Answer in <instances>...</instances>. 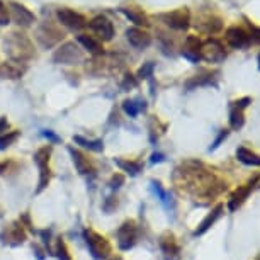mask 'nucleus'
Returning <instances> with one entry per match:
<instances>
[{"mask_svg":"<svg viewBox=\"0 0 260 260\" xmlns=\"http://www.w3.org/2000/svg\"><path fill=\"white\" fill-rule=\"evenodd\" d=\"M3 46H5V53L12 62L24 63L34 56V44L22 33H10L3 39Z\"/></svg>","mask_w":260,"mask_h":260,"instance_id":"obj_1","label":"nucleus"},{"mask_svg":"<svg viewBox=\"0 0 260 260\" xmlns=\"http://www.w3.org/2000/svg\"><path fill=\"white\" fill-rule=\"evenodd\" d=\"M53 62L60 65H78L84 62V51L78 48L77 43H65L55 51Z\"/></svg>","mask_w":260,"mask_h":260,"instance_id":"obj_2","label":"nucleus"},{"mask_svg":"<svg viewBox=\"0 0 260 260\" xmlns=\"http://www.w3.org/2000/svg\"><path fill=\"white\" fill-rule=\"evenodd\" d=\"M84 237H85V241H87V247H88V250H90L92 257L97 260L109 257V254H111V245H109V241L106 240L102 235L95 233L94 230H85Z\"/></svg>","mask_w":260,"mask_h":260,"instance_id":"obj_3","label":"nucleus"},{"mask_svg":"<svg viewBox=\"0 0 260 260\" xmlns=\"http://www.w3.org/2000/svg\"><path fill=\"white\" fill-rule=\"evenodd\" d=\"M49 155H51V150L49 147L39 148L34 153V162H36L38 169H39V182H38V191L41 192L48 187L49 179H51V170H49Z\"/></svg>","mask_w":260,"mask_h":260,"instance_id":"obj_4","label":"nucleus"},{"mask_svg":"<svg viewBox=\"0 0 260 260\" xmlns=\"http://www.w3.org/2000/svg\"><path fill=\"white\" fill-rule=\"evenodd\" d=\"M199 55H201V60L209 63H221L226 58L223 44L219 41H216V39H208V41L202 43Z\"/></svg>","mask_w":260,"mask_h":260,"instance_id":"obj_5","label":"nucleus"},{"mask_svg":"<svg viewBox=\"0 0 260 260\" xmlns=\"http://www.w3.org/2000/svg\"><path fill=\"white\" fill-rule=\"evenodd\" d=\"M56 19L72 31H80L87 26V19L82 14L75 12L72 9H66V7H62V9L56 10Z\"/></svg>","mask_w":260,"mask_h":260,"instance_id":"obj_6","label":"nucleus"},{"mask_svg":"<svg viewBox=\"0 0 260 260\" xmlns=\"http://www.w3.org/2000/svg\"><path fill=\"white\" fill-rule=\"evenodd\" d=\"M138 240V228L134 221H126L119 226L117 230V245L121 250H130L134 247Z\"/></svg>","mask_w":260,"mask_h":260,"instance_id":"obj_7","label":"nucleus"},{"mask_svg":"<svg viewBox=\"0 0 260 260\" xmlns=\"http://www.w3.org/2000/svg\"><path fill=\"white\" fill-rule=\"evenodd\" d=\"M162 21L169 27H172V29L186 31L189 27V24H191V14H189V10L184 7V9H177V10H172V12L163 14Z\"/></svg>","mask_w":260,"mask_h":260,"instance_id":"obj_8","label":"nucleus"},{"mask_svg":"<svg viewBox=\"0 0 260 260\" xmlns=\"http://www.w3.org/2000/svg\"><path fill=\"white\" fill-rule=\"evenodd\" d=\"M9 7H10L9 9L10 17H12V21L17 24V26H21V27L33 26V22L36 21V17H34V14L31 12L29 9H26L22 3H17V2H10Z\"/></svg>","mask_w":260,"mask_h":260,"instance_id":"obj_9","label":"nucleus"},{"mask_svg":"<svg viewBox=\"0 0 260 260\" xmlns=\"http://www.w3.org/2000/svg\"><path fill=\"white\" fill-rule=\"evenodd\" d=\"M62 38H63V34L60 33L53 24H48V22L43 24V26L38 29V34H36L38 43L43 46V48H51V46H55L58 41H62Z\"/></svg>","mask_w":260,"mask_h":260,"instance_id":"obj_10","label":"nucleus"},{"mask_svg":"<svg viewBox=\"0 0 260 260\" xmlns=\"http://www.w3.org/2000/svg\"><path fill=\"white\" fill-rule=\"evenodd\" d=\"M88 26L94 31V34H97V38L101 39V41H111L114 38V26L108 17H104V16L94 17Z\"/></svg>","mask_w":260,"mask_h":260,"instance_id":"obj_11","label":"nucleus"},{"mask_svg":"<svg viewBox=\"0 0 260 260\" xmlns=\"http://www.w3.org/2000/svg\"><path fill=\"white\" fill-rule=\"evenodd\" d=\"M226 43L233 49H243L250 44V36L241 27H230L226 29Z\"/></svg>","mask_w":260,"mask_h":260,"instance_id":"obj_12","label":"nucleus"},{"mask_svg":"<svg viewBox=\"0 0 260 260\" xmlns=\"http://www.w3.org/2000/svg\"><path fill=\"white\" fill-rule=\"evenodd\" d=\"M0 238L3 240V243L16 247V245H21L24 240H26V233H24V230H22V224L19 226V223H14L3 230V233L0 235Z\"/></svg>","mask_w":260,"mask_h":260,"instance_id":"obj_13","label":"nucleus"},{"mask_svg":"<svg viewBox=\"0 0 260 260\" xmlns=\"http://www.w3.org/2000/svg\"><path fill=\"white\" fill-rule=\"evenodd\" d=\"M126 38H128V41H130V44L134 46L136 49L148 48L150 43H152L150 34L147 33V31L140 29V27H130V29L126 31Z\"/></svg>","mask_w":260,"mask_h":260,"instance_id":"obj_14","label":"nucleus"},{"mask_svg":"<svg viewBox=\"0 0 260 260\" xmlns=\"http://www.w3.org/2000/svg\"><path fill=\"white\" fill-rule=\"evenodd\" d=\"M24 72H26V68H24L21 63L12 62V60H9V62H5V63H2V65H0V78L16 80V78L22 77Z\"/></svg>","mask_w":260,"mask_h":260,"instance_id":"obj_15","label":"nucleus"},{"mask_svg":"<svg viewBox=\"0 0 260 260\" xmlns=\"http://www.w3.org/2000/svg\"><path fill=\"white\" fill-rule=\"evenodd\" d=\"M77 41H78V44L84 46V49H87L90 55H102V53H104L102 43L99 41V39L87 36V34H80V36L77 38Z\"/></svg>","mask_w":260,"mask_h":260,"instance_id":"obj_16","label":"nucleus"},{"mask_svg":"<svg viewBox=\"0 0 260 260\" xmlns=\"http://www.w3.org/2000/svg\"><path fill=\"white\" fill-rule=\"evenodd\" d=\"M221 213H223V206H221V204H219V206H216V208L213 209V211L209 213V215L206 216L204 219H202L201 224H199V228H197V230L194 231V235H195V237H199V235H204L206 231H208L209 228H211L213 224L216 223V219H218L219 216H221Z\"/></svg>","mask_w":260,"mask_h":260,"instance_id":"obj_17","label":"nucleus"},{"mask_svg":"<svg viewBox=\"0 0 260 260\" xmlns=\"http://www.w3.org/2000/svg\"><path fill=\"white\" fill-rule=\"evenodd\" d=\"M252 184L254 182H250V184H247L245 187H240L237 192H235L233 195H231V199H230V204H228V208H230V211H235L237 208H240L241 204L245 202V199L248 197V194H250V191H252Z\"/></svg>","mask_w":260,"mask_h":260,"instance_id":"obj_18","label":"nucleus"},{"mask_svg":"<svg viewBox=\"0 0 260 260\" xmlns=\"http://www.w3.org/2000/svg\"><path fill=\"white\" fill-rule=\"evenodd\" d=\"M237 156L238 160H240L241 163H245V165H250V167H260V156L257 153L250 152V150L240 147L237 150Z\"/></svg>","mask_w":260,"mask_h":260,"instance_id":"obj_19","label":"nucleus"},{"mask_svg":"<svg viewBox=\"0 0 260 260\" xmlns=\"http://www.w3.org/2000/svg\"><path fill=\"white\" fill-rule=\"evenodd\" d=\"M121 14H124V16L128 17V19L131 21V22H134L136 26H150L148 22V17L145 16L141 10L138 9H126V7H123V9H119Z\"/></svg>","mask_w":260,"mask_h":260,"instance_id":"obj_20","label":"nucleus"},{"mask_svg":"<svg viewBox=\"0 0 260 260\" xmlns=\"http://www.w3.org/2000/svg\"><path fill=\"white\" fill-rule=\"evenodd\" d=\"M70 155H72V160H73V163H75V169L78 170V173H82V175H85V173L92 172L90 163H88L87 160H85V156L82 155L80 152H77V150L70 148Z\"/></svg>","mask_w":260,"mask_h":260,"instance_id":"obj_21","label":"nucleus"},{"mask_svg":"<svg viewBox=\"0 0 260 260\" xmlns=\"http://www.w3.org/2000/svg\"><path fill=\"white\" fill-rule=\"evenodd\" d=\"M245 124V116H243V109L237 108L235 104H231V111H230V126L231 130H241Z\"/></svg>","mask_w":260,"mask_h":260,"instance_id":"obj_22","label":"nucleus"},{"mask_svg":"<svg viewBox=\"0 0 260 260\" xmlns=\"http://www.w3.org/2000/svg\"><path fill=\"white\" fill-rule=\"evenodd\" d=\"M116 165L121 167V169L124 170V172H128L130 175H138V173L141 172V169H143V165L138 162H126V160H121V158H116Z\"/></svg>","mask_w":260,"mask_h":260,"instance_id":"obj_23","label":"nucleus"},{"mask_svg":"<svg viewBox=\"0 0 260 260\" xmlns=\"http://www.w3.org/2000/svg\"><path fill=\"white\" fill-rule=\"evenodd\" d=\"M73 141L78 145H82L84 148L92 150V152H102V150H104L102 140H85V138H82V136H73Z\"/></svg>","mask_w":260,"mask_h":260,"instance_id":"obj_24","label":"nucleus"},{"mask_svg":"<svg viewBox=\"0 0 260 260\" xmlns=\"http://www.w3.org/2000/svg\"><path fill=\"white\" fill-rule=\"evenodd\" d=\"M199 27H201L204 33L215 34V33H218V31H221L223 24H221V19H218V17H211V19H206V22L199 24Z\"/></svg>","mask_w":260,"mask_h":260,"instance_id":"obj_25","label":"nucleus"},{"mask_svg":"<svg viewBox=\"0 0 260 260\" xmlns=\"http://www.w3.org/2000/svg\"><path fill=\"white\" fill-rule=\"evenodd\" d=\"M162 250H163V254H165V259L167 260H172L177 255V252H179V247L173 243L172 237H170V238H165V240H162Z\"/></svg>","mask_w":260,"mask_h":260,"instance_id":"obj_26","label":"nucleus"},{"mask_svg":"<svg viewBox=\"0 0 260 260\" xmlns=\"http://www.w3.org/2000/svg\"><path fill=\"white\" fill-rule=\"evenodd\" d=\"M123 109L126 114H130L131 117H134V116H138V112H140L141 109H145V104L141 106V102H136V101H124Z\"/></svg>","mask_w":260,"mask_h":260,"instance_id":"obj_27","label":"nucleus"},{"mask_svg":"<svg viewBox=\"0 0 260 260\" xmlns=\"http://www.w3.org/2000/svg\"><path fill=\"white\" fill-rule=\"evenodd\" d=\"M17 136H19V133H17V131H14V133H9V134H3V136H0V150H5L7 147H10V145H12L14 141L17 140Z\"/></svg>","mask_w":260,"mask_h":260,"instance_id":"obj_28","label":"nucleus"},{"mask_svg":"<svg viewBox=\"0 0 260 260\" xmlns=\"http://www.w3.org/2000/svg\"><path fill=\"white\" fill-rule=\"evenodd\" d=\"M56 255H58L60 260H72L68 250H66V247H65V243H63L62 240L58 241V247H56Z\"/></svg>","mask_w":260,"mask_h":260,"instance_id":"obj_29","label":"nucleus"},{"mask_svg":"<svg viewBox=\"0 0 260 260\" xmlns=\"http://www.w3.org/2000/svg\"><path fill=\"white\" fill-rule=\"evenodd\" d=\"M9 22H10L9 9L3 5V2H0V26H7Z\"/></svg>","mask_w":260,"mask_h":260,"instance_id":"obj_30","label":"nucleus"},{"mask_svg":"<svg viewBox=\"0 0 260 260\" xmlns=\"http://www.w3.org/2000/svg\"><path fill=\"white\" fill-rule=\"evenodd\" d=\"M152 189H153V192H155V194H158V197H160V201H162V202L169 201V194L163 191L162 186H160L158 182H152Z\"/></svg>","mask_w":260,"mask_h":260,"instance_id":"obj_31","label":"nucleus"},{"mask_svg":"<svg viewBox=\"0 0 260 260\" xmlns=\"http://www.w3.org/2000/svg\"><path fill=\"white\" fill-rule=\"evenodd\" d=\"M136 84H138V82L134 80L133 75H126V77H124V82L121 84V88H123V90H128V88L136 87Z\"/></svg>","mask_w":260,"mask_h":260,"instance_id":"obj_32","label":"nucleus"},{"mask_svg":"<svg viewBox=\"0 0 260 260\" xmlns=\"http://www.w3.org/2000/svg\"><path fill=\"white\" fill-rule=\"evenodd\" d=\"M182 56H184V58H187L189 62H192V63H197L199 60H201L199 53H194V51H191V49H184V51H182Z\"/></svg>","mask_w":260,"mask_h":260,"instance_id":"obj_33","label":"nucleus"},{"mask_svg":"<svg viewBox=\"0 0 260 260\" xmlns=\"http://www.w3.org/2000/svg\"><path fill=\"white\" fill-rule=\"evenodd\" d=\"M250 31H252V34H248V36H250V41H254V43H257V44H260V27L252 26V22H250Z\"/></svg>","mask_w":260,"mask_h":260,"instance_id":"obj_34","label":"nucleus"},{"mask_svg":"<svg viewBox=\"0 0 260 260\" xmlns=\"http://www.w3.org/2000/svg\"><path fill=\"white\" fill-rule=\"evenodd\" d=\"M152 72H153V63H147V65L140 70L138 75H140V78H148L150 75H152Z\"/></svg>","mask_w":260,"mask_h":260,"instance_id":"obj_35","label":"nucleus"},{"mask_svg":"<svg viewBox=\"0 0 260 260\" xmlns=\"http://www.w3.org/2000/svg\"><path fill=\"white\" fill-rule=\"evenodd\" d=\"M123 182H124V177L121 173H117V175H114L111 179V189H119Z\"/></svg>","mask_w":260,"mask_h":260,"instance_id":"obj_36","label":"nucleus"},{"mask_svg":"<svg viewBox=\"0 0 260 260\" xmlns=\"http://www.w3.org/2000/svg\"><path fill=\"white\" fill-rule=\"evenodd\" d=\"M43 136L48 138L49 141H55V143H58V141H60V136H56L53 131H43Z\"/></svg>","mask_w":260,"mask_h":260,"instance_id":"obj_37","label":"nucleus"},{"mask_svg":"<svg viewBox=\"0 0 260 260\" xmlns=\"http://www.w3.org/2000/svg\"><path fill=\"white\" fill-rule=\"evenodd\" d=\"M226 136H228V131H223V133L219 134V138H218V140L215 141V145H213V147H211V150H216V148H218V147H219V143H221V141H223Z\"/></svg>","mask_w":260,"mask_h":260,"instance_id":"obj_38","label":"nucleus"},{"mask_svg":"<svg viewBox=\"0 0 260 260\" xmlns=\"http://www.w3.org/2000/svg\"><path fill=\"white\" fill-rule=\"evenodd\" d=\"M9 128V123H7L5 117H0V133H3V131Z\"/></svg>","mask_w":260,"mask_h":260,"instance_id":"obj_39","label":"nucleus"},{"mask_svg":"<svg viewBox=\"0 0 260 260\" xmlns=\"http://www.w3.org/2000/svg\"><path fill=\"white\" fill-rule=\"evenodd\" d=\"M158 162H163V155H160V153H153L152 163H158Z\"/></svg>","mask_w":260,"mask_h":260,"instance_id":"obj_40","label":"nucleus"},{"mask_svg":"<svg viewBox=\"0 0 260 260\" xmlns=\"http://www.w3.org/2000/svg\"><path fill=\"white\" fill-rule=\"evenodd\" d=\"M5 169H7V163H5V162H3V163H0V173H2Z\"/></svg>","mask_w":260,"mask_h":260,"instance_id":"obj_41","label":"nucleus"},{"mask_svg":"<svg viewBox=\"0 0 260 260\" xmlns=\"http://www.w3.org/2000/svg\"><path fill=\"white\" fill-rule=\"evenodd\" d=\"M259 68H260V55H259Z\"/></svg>","mask_w":260,"mask_h":260,"instance_id":"obj_42","label":"nucleus"},{"mask_svg":"<svg viewBox=\"0 0 260 260\" xmlns=\"http://www.w3.org/2000/svg\"><path fill=\"white\" fill-rule=\"evenodd\" d=\"M257 260H260V257H259V259H257Z\"/></svg>","mask_w":260,"mask_h":260,"instance_id":"obj_43","label":"nucleus"}]
</instances>
